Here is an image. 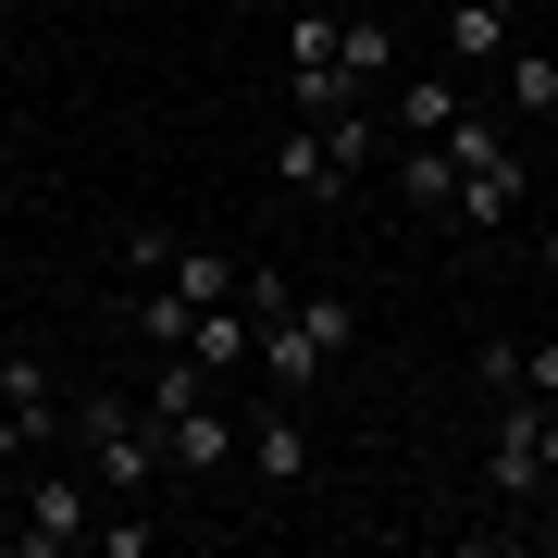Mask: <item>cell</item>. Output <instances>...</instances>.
I'll list each match as a JSON object with an SVG mask.
<instances>
[{
  "label": "cell",
  "instance_id": "obj_1",
  "mask_svg": "<svg viewBox=\"0 0 558 558\" xmlns=\"http://www.w3.org/2000/svg\"><path fill=\"white\" fill-rule=\"evenodd\" d=\"M75 459L100 472V497H149L161 484V422H149V398H75Z\"/></svg>",
  "mask_w": 558,
  "mask_h": 558
},
{
  "label": "cell",
  "instance_id": "obj_2",
  "mask_svg": "<svg viewBox=\"0 0 558 558\" xmlns=\"http://www.w3.org/2000/svg\"><path fill=\"white\" fill-rule=\"evenodd\" d=\"M546 410L558 398H484V497L497 509H546Z\"/></svg>",
  "mask_w": 558,
  "mask_h": 558
},
{
  "label": "cell",
  "instance_id": "obj_3",
  "mask_svg": "<svg viewBox=\"0 0 558 558\" xmlns=\"http://www.w3.org/2000/svg\"><path fill=\"white\" fill-rule=\"evenodd\" d=\"M100 472H38V484H25V497H13V521H0V546H13V558H75L87 534H100Z\"/></svg>",
  "mask_w": 558,
  "mask_h": 558
},
{
  "label": "cell",
  "instance_id": "obj_4",
  "mask_svg": "<svg viewBox=\"0 0 558 558\" xmlns=\"http://www.w3.org/2000/svg\"><path fill=\"white\" fill-rule=\"evenodd\" d=\"M248 459H260V497H311V472H323V447H311V398H260Z\"/></svg>",
  "mask_w": 558,
  "mask_h": 558
},
{
  "label": "cell",
  "instance_id": "obj_5",
  "mask_svg": "<svg viewBox=\"0 0 558 558\" xmlns=\"http://www.w3.org/2000/svg\"><path fill=\"white\" fill-rule=\"evenodd\" d=\"M236 422H223V398H199V410H174V422H161V472H174V484H223V472H236Z\"/></svg>",
  "mask_w": 558,
  "mask_h": 558
},
{
  "label": "cell",
  "instance_id": "obj_6",
  "mask_svg": "<svg viewBox=\"0 0 558 558\" xmlns=\"http://www.w3.org/2000/svg\"><path fill=\"white\" fill-rule=\"evenodd\" d=\"M459 112H472V100H459V62H422V75L385 87V124H398V137H447Z\"/></svg>",
  "mask_w": 558,
  "mask_h": 558
},
{
  "label": "cell",
  "instance_id": "obj_7",
  "mask_svg": "<svg viewBox=\"0 0 558 558\" xmlns=\"http://www.w3.org/2000/svg\"><path fill=\"white\" fill-rule=\"evenodd\" d=\"M248 373H260V398H311L336 360H323V348H311V323L286 311V323H260V360H248Z\"/></svg>",
  "mask_w": 558,
  "mask_h": 558
},
{
  "label": "cell",
  "instance_id": "obj_8",
  "mask_svg": "<svg viewBox=\"0 0 558 558\" xmlns=\"http://www.w3.org/2000/svg\"><path fill=\"white\" fill-rule=\"evenodd\" d=\"M274 174H286V199H348V161L323 149V124H311V112L274 137Z\"/></svg>",
  "mask_w": 558,
  "mask_h": 558
},
{
  "label": "cell",
  "instance_id": "obj_9",
  "mask_svg": "<svg viewBox=\"0 0 558 558\" xmlns=\"http://www.w3.org/2000/svg\"><path fill=\"white\" fill-rule=\"evenodd\" d=\"M385 161H398V199H410L422 223H435V211H459V161H447V137H398Z\"/></svg>",
  "mask_w": 558,
  "mask_h": 558
},
{
  "label": "cell",
  "instance_id": "obj_10",
  "mask_svg": "<svg viewBox=\"0 0 558 558\" xmlns=\"http://www.w3.org/2000/svg\"><path fill=\"white\" fill-rule=\"evenodd\" d=\"M521 186H534L521 149H509V161H472V174H459V236H497V223L521 211Z\"/></svg>",
  "mask_w": 558,
  "mask_h": 558
},
{
  "label": "cell",
  "instance_id": "obj_11",
  "mask_svg": "<svg viewBox=\"0 0 558 558\" xmlns=\"http://www.w3.org/2000/svg\"><path fill=\"white\" fill-rule=\"evenodd\" d=\"M0 410H13L38 447L62 435V385H50V360H38V348H13V360H0Z\"/></svg>",
  "mask_w": 558,
  "mask_h": 558
},
{
  "label": "cell",
  "instance_id": "obj_12",
  "mask_svg": "<svg viewBox=\"0 0 558 558\" xmlns=\"http://www.w3.org/2000/svg\"><path fill=\"white\" fill-rule=\"evenodd\" d=\"M509 25H521V0H459L447 13V62L472 75V62H509Z\"/></svg>",
  "mask_w": 558,
  "mask_h": 558
},
{
  "label": "cell",
  "instance_id": "obj_13",
  "mask_svg": "<svg viewBox=\"0 0 558 558\" xmlns=\"http://www.w3.org/2000/svg\"><path fill=\"white\" fill-rule=\"evenodd\" d=\"M497 87H509V124H546L558 112V50H509Z\"/></svg>",
  "mask_w": 558,
  "mask_h": 558
},
{
  "label": "cell",
  "instance_id": "obj_14",
  "mask_svg": "<svg viewBox=\"0 0 558 558\" xmlns=\"http://www.w3.org/2000/svg\"><path fill=\"white\" fill-rule=\"evenodd\" d=\"M199 311H211V299H174V286H137V311H124V323H137L149 348H186V336H199Z\"/></svg>",
  "mask_w": 558,
  "mask_h": 558
},
{
  "label": "cell",
  "instance_id": "obj_15",
  "mask_svg": "<svg viewBox=\"0 0 558 558\" xmlns=\"http://www.w3.org/2000/svg\"><path fill=\"white\" fill-rule=\"evenodd\" d=\"M348 87H385V75H398V25H373V13H348Z\"/></svg>",
  "mask_w": 558,
  "mask_h": 558
},
{
  "label": "cell",
  "instance_id": "obj_16",
  "mask_svg": "<svg viewBox=\"0 0 558 558\" xmlns=\"http://www.w3.org/2000/svg\"><path fill=\"white\" fill-rule=\"evenodd\" d=\"M447 161H459V174H472V161H509V124L497 112H459L447 124Z\"/></svg>",
  "mask_w": 558,
  "mask_h": 558
},
{
  "label": "cell",
  "instance_id": "obj_17",
  "mask_svg": "<svg viewBox=\"0 0 558 558\" xmlns=\"http://www.w3.org/2000/svg\"><path fill=\"white\" fill-rule=\"evenodd\" d=\"M472 385H484V398H521V336H484L472 348Z\"/></svg>",
  "mask_w": 558,
  "mask_h": 558
},
{
  "label": "cell",
  "instance_id": "obj_18",
  "mask_svg": "<svg viewBox=\"0 0 558 558\" xmlns=\"http://www.w3.org/2000/svg\"><path fill=\"white\" fill-rule=\"evenodd\" d=\"M248 311H260V323H286V311H299V286H286L274 260H248Z\"/></svg>",
  "mask_w": 558,
  "mask_h": 558
},
{
  "label": "cell",
  "instance_id": "obj_19",
  "mask_svg": "<svg viewBox=\"0 0 558 558\" xmlns=\"http://www.w3.org/2000/svg\"><path fill=\"white\" fill-rule=\"evenodd\" d=\"M521 385H534V398H558V336H521Z\"/></svg>",
  "mask_w": 558,
  "mask_h": 558
},
{
  "label": "cell",
  "instance_id": "obj_20",
  "mask_svg": "<svg viewBox=\"0 0 558 558\" xmlns=\"http://www.w3.org/2000/svg\"><path fill=\"white\" fill-rule=\"evenodd\" d=\"M534 274H546V286H558V223H546V236H534Z\"/></svg>",
  "mask_w": 558,
  "mask_h": 558
},
{
  "label": "cell",
  "instance_id": "obj_21",
  "mask_svg": "<svg viewBox=\"0 0 558 558\" xmlns=\"http://www.w3.org/2000/svg\"><path fill=\"white\" fill-rule=\"evenodd\" d=\"M546 546H558V484H546Z\"/></svg>",
  "mask_w": 558,
  "mask_h": 558
}]
</instances>
